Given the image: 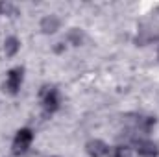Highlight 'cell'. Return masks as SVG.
Here are the masks:
<instances>
[{"instance_id": "6da1fadb", "label": "cell", "mask_w": 159, "mask_h": 157, "mask_svg": "<svg viewBox=\"0 0 159 157\" xmlns=\"http://www.w3.org/2000/svg\"><path fill=\"white\" fill-rule=\"evenodd\" d=\"M39 98H41V104H43V109H44V115L56 113L59 109V105H61L59 91L54 85H44L39 91Z\"/></svg>"}, {"instance_id": "7a4b0ae2", "label": "cell", "mask_w": 159, "mask_h": 157, "mask_svg": "<svg viewBox=\"0 0 159 157\" xmlns=\"http://www.w3.org/2000/svg\"><path fill=\"white\" fill-rule=\"evenodd\" d=\"M32 142H34V131L30 128H20L15 133V139H13V144H11V152L15 155H24L30 150Z\"/></svg>"}, {"instance_id": "3957f363", "label": "cell", "mask_w": 159, "mask_h": 157, "mask_svg": "<svg viewBox=\"0 0 159 157\" xmlns=\"http://www.w3.org/2000/svg\"><path fill=\"white\" fill-rule=\"evenodd\" d=\"M22 81H24V67H13L4 81V91L7 94H17L22 87Z\"/></svg>"}, {"instance_id": "277c9868", "label": "cell", "mask_w": 159, "mask_h": 157, "mask_svg": "<svg viewBox=\"0 0 159 157\" xmlns=\"http://www.w3.org/2000/svg\"><path fill=\"white\" fill-rule=\"evenodd\" d=\"M85 152L89 157H106L109 154V146L102 139H91L85 144Z\"/></svg>"}, {"instance_id": "5b68a950", "label": "cell", "mask_w": 159, "mask_h": 157, "mask_svg": "<svg viewBox=\"0 0 159 157\" xmlns=\"http://www.w3.org/2000/svg\"><path fill=\"white\" fill-rule=\"evenodd\" d=\"M137 146V154L139 157H157L159 155V148L154 141H148V139H141L135 142Z\"/></svg>"}, {"instance_id": "8992f818", "label": "cell", "mask_w": 159, "mask_h": 157, "mask_svg": "<svg viewBox=\"0 0 159 157\" xmlns=\"http://www.w3.org/2000/svg\"><path fill=\"white\" fill-rule=\"evenodd\" d=\"M61 26V20L57 15H44L41 19V30L43 34H56Z\"/></svg>"}, {"instance_id": "52a82bcc", "label": "cell", "mask_w": 159, "mask_h": 157, "mask_svg": "<svg viewBox=\"0 0 159 157\" xmlns=\"http://www.w3.org/2000/svg\"><path fill=\"white\" fill-rule=\"evenodd\" d=\"M19 50H20V41H19V37H15V35L6 37V41H4V54H6L7 57L17 56Z\"/></svg>"}, {"instance_id": "ba28073f", "label": "cell", "mask_w": 159, "mask_h": 157, "mask_svg": "<svg viewBox=\"0 0 159 157\" xmlns=\"http://www.w3.org/2000/svg\"><path fill=\"white\" fill-rule=\"evenodd\" d=\"M67 41H69L72 46H81L83 41H85V34H83V30H80V28H72V30H69V34H67Z\"/></svg>"}, {"instance_id": "9c48e42d", "label": "cell", "mask_w": 159, "mask_h": 157, "mask_svg": "<svg viewBox=\"0 0 159 157\" xmlns=\"http://www.w3.org/2000/svg\"><path fill=\"white\" fill-rule=\"evenodd\" d=\"M115 157H131V152L126 144H120L115 148Z\"/></svg>"}, {"instance_id": "30bf717a", "label": "cell", "mask_w": 159, "mask_h": 157, "mask_svg": "<svg viewBox=\"0 0 159 157\" xmlns=\"http://www.w3.org/2000/svg\"><path fill=\"white\" fill-rule=\"evenodd\" d=\"M63 48H65V46H63V43H57V46H56V52H63Z\"/></svg>"}, {"instance_id": "8fae6325", "label": "cell", "mask_w": 159, "mask_h": 157, "mask_svg": "<svg viewBox=\"0 0 159 157\" xmlns=\"http://www.w3.org/2000/svg\"><path fill=\"white\" fill-rule=\"evenodd\" d=\"M157 57H159V54H157Z\"/></svg>"}, {"instance_id": "7c38bea8", "label": "cell", "mask_w": 159, "mask_h": 157, "mask_svg": "<svg viewBox=\"0 0 159 157\" xmlns=\"http://www.w3.org/2000/svg\"><path fill=\"white\" fill-rule=\"evenodd\" d=\"M54 157H57V155H54Z\"/></svg>"}]
</instances>
